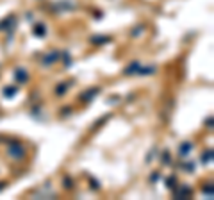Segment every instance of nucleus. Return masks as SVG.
Listing matches in <instances>:
<instances>
[{
	"mask_svg": "<svg viewBox=\"0 0 214 200\" xmlns=\"http://www.w3.org/2000/svg\"><path fill=\"white\" fill-rule=\"evenodd\" d=\"M7 156H11L13 159H21L25 156V150H23V147L18 141H11L9 147H7Z\"/></svg>",
	"mask_w": 214,
	"mask_h": 200,
	"instance_id": "f257e3e1",
	"label": "nucleus"
},
{
	"mask_svg": "<svg viewBox=\"0 0 214 200\" xmlns=\"http://www.w3.org/2000/svg\"><path fill=\"white\" fill-rule=\"evenodd\" d=\"M98 93H100L98 88H95V89H87L86 93H82V97H80V98L84 100V102H87V100H91L93 97H95V95H98Z\"/></svg>",
	"mask_w": 214,
	"mask_h": 200,
	"instance_id": "f03ea898",
	"label": "nucleus"
},
{
	"mask_svg": "<svg viewBox=\"0 0 214 200\" xmlns=\"http://www.w3.org/2000/svg\"><path fill=\"white\" fill-rule=\"evenodd\" d=\"M139 68H141V66H139V63H132L130 66H127V68H125V75H132V73H137V71H139Z\"/></svg>",
	"mask_w": 214,
	"mask_h": 200,
	"instance_id": "7ed1b4c3",
	"label": "nucleus"
},
{
	"mask_svg": "<svg viewBox=\"0 0 214 200\" xmlns=\"http://www.w3.org/2000/svg\"><path fill=\"white\" fill-rule=\"evenodd\" d=\"M107 41H109V38H107V36H93V38H91V43H95V45L107 43Z\"/></svg>",
	"mask_w": 214,
	"mask_h": 200,
	"instance_id": "20e7f679",
	"label": "nucleus"
},
{
	"mask_svg": "<svg viewBox=\"0 0 214 200\" xmlns=\"http://www.w3.org/2000/svg\"><path fill=\"white\" fill-rule=\"evenodd\" d=\"M32 32H34L36 36H45V32H47V29H45V25H34V29H32Z\"/></svg>",
	"mask_w": 214,
	"mask_h": 200,
	"instance_id": "39448f33",
	"label": "nucleus"
},
{
	"mask_svg": "<svg viewBox=\"0 0 214 200\" xmlns=\"http://www.w3.org/2000/svg\"><path fill=\"white\" fill-rule=\"evenodd\" d=\"M16 79L21 80V82H25V80H27V73H25L23 68H18V70H16Z\"/></svg>",
	"mask_w": 214,
	"mask_h": 200,
	"instance_id": "423d86ee",
	"label": "nucleus"
},
{
	"mask_svg": "<svg viewBox=\"0 0 214 200\" xmlns=\"http://www.w3.org/2000/svg\"><path fill=\"white\" fill-rule=\"evenodd\" d=\"M191 148H193V145H191V143H184V145L180 147V156L185 157V156H187V152H189Z\"/></svg>",
	"mask_w": 214,
	"mask_h": 200,
	"instance_id": "0eeeda50",
	"label": "nucleus"
},
{
	"mask_svg": "<svg viewBox=\"0 0 214 200\" xmlns=\"http://www.w3.org/2000/svg\"><path fill=\"white\" fill-rule=\"evenodd\" d=\"M56 59H57V54L54 52V54H48V57H45V59H43V63H45V64H50V63H54Z\"/></svg>",
	"mask_w": 214,
	"mask_h": 200,
	"instance_id": "6e6552de",
	"label": "nucleus"
},
{
	"mask_svg": "<svg viewBox=\"0 0 214 200\" xmlns=\"http://www.w3.org/2000/svg\"><path fill=\"white\" fill-rule=\"evenodd\" d=\"M189 193H191V189H189L187 186H182V189H180V191H178L177 195H178V197H180V198H182V197H187Z\"/></svg>",
	"mask_w": 214,
	"mask_h": 200,
	"instance_id": "1a4fd4ad",
	"label": "nucleus"
},
{
	"mask_svg": "<svg viewBox=\"0 0 214 200\" xmlns=\"http://www.w3.org/2000/svg\"><path fill=\"white\" fill-rule=\"evenodd\" d=\"M4 95H6V97H14V95H16V88H6V89H4Z\"/></svg>",
	"mask_w": 214,
	"mask_h": 200,
	"instance_id": "9d476101",
	"label": "nucleus"
},
{
	"mask_svg": "<svg viewBox=\"0 0 214 200\" xmlns=\"http://www.w3.org/2000/svg\"><path fill=\"white\" fill-rule=\"evenodd\" d=\"M211 156H212V152H211V150H209V152H207V154H203V159H202V161H203V163H211V159H212V157H211Z\"/></svg>",
	"mask_w": 214,
	"mask_h": 200,
	"instance_id": "9b49d317",
	"label": "nucleus"
},
{
	"mask_svg": "<svg viewBox=\"0 0 214 200\" xmlns=\"http://www.w3.org/2000/svg\"><path fill=\"white\" fill-rule=\"evenodd\" d=\"M66 88H68V86H57V93H63V91H66Z\"/></svg>",
	"mask_w": 214,
	"mask_h": 200,
	"instance_id": "f8f14e48",
	"label": "nucleus"
},
{
	"mask_svg": "<svg viewBox=\"0 0 214 200\" xmlns=\"http://www.w3.org/2000/svg\"><path fill=\"white\" fill-rule=\"evenodd\" d=\"M203 191L209 193V195H212V188H211V186H209V188H203Z\"/></svg>",
	"mask_w": 214,
	"mask_h": 200,
	"instance_id": "ddd939ff",
	"label": "nucleus"
},
{
	"mask_svg": "<svg viewBox=\"0 0 214 200\" xmlns=\"http://www.w3.org/2000/svg\"><path fill=\"white\" fill-rule=\"evenodd\" d=\"M2 188H4V182H0V189H2Z\"/></svg>",
	"mask_w": 214,
	"mask_h": 200,
	"instance_id": "4468645a",
	"label": "nucleus"
}]
</instances>
